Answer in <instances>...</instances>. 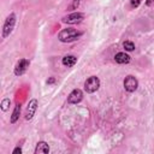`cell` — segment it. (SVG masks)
<instances>
[{
    "instance_id": "cell-9",
    "label": "cell",
    "mask_w": 154,
    "mask_h": 154,
    "mask_svg": "<svg viewBox=\"0 0 154 154\" xmlns=\"http://www.w3.org/2000/svg\"><path fill=\"white\" fill-rule=\"evenodd\" d=\"M49 153V146L45 141H40L36 144L35 148V154H48Z\"/></svg>"
},
{
    "instance_id": "cell-3",
    "label": "cell",
    "mask_w": 154,
    "mask_h": 154,
    "mask_svg": "<svg viewBox=\"0 0 154 154\" xmlns=\"http://www.w3.org/2000/svg\"><path fill=\"white\" fill-rule=\"evenodd\" d=\"M100 88V79L96 76H90L89 78H87V81L84 82V90L88 94L95 93L97 89Z\"/></svg>"
},
{
    "instance_id": "cell-5",
    "label": "cell",
    "mask_w": 154,
    "mask_h": 154,
    "mask_svg": "<svg viewBox=\"0 0 154 154\" xmlns=\"http://www.w3.org/2000/svg\"><path fill=\"white\" fill-rule=\"evenodd\" d=\"M37 106H38V101L36 99H31L26 106V109H25V120H31L32 117L35 116V112L37 109Z\"/></svg>"
},
{
    "instance_id": "cell-13",
    "label": "cell",
    "mask_w": 154,
    "mask_h": 154,
    "mask_svg": "<svg viewBox=\"0 0 154 154\" xmlns=\"http://www.w3.org/2000/svg\"><path fill=\"white\" fill-rule=\"evenodd\" d=\"M123 47L125 48V51H128V52H132V51L135 49V43L131 42V41H124Z\"/></svg>"
},
{
    "instance_id": "cell-15",
    "label": "cell",
    "mask_w": 154,
    "mask_h": 154,
    "mask_svg": "<svg viewBox=\"0 0 154 154\" xmlns=\"http://www.w3.org/2000/svg\"><path fill=\"white\" fill-rule=\"evenodd\" d=\"M140 2H141L140 0H131V6L132 7H137L140 5Z\"/></svg>"
},
{
    "instance_id": "cell-10",
    "label": "cell",
    "mask_w": 154,
    "mask_h": 154,
    "mask_svg": "<svg viewBox=\"0 0 154 154\" xmlns=\"http://www.w3.org/2000/svg\"><path fill=\"white\" fill-rule=\"evenodd\" d=\"M114 60L118 64H128V63H130V55L124 52H119L114 55Z\"/></svg>"
},
{
    "instance_id": "cell-16",
    "label": "cell",
    "mask_w": 154,
    "mask_h": 154,
    "mask_svg": "<svg viewBox=\"0 0 154 154\" xmlns=\"http://www.w3.org/2000/svg\"><path fill=\"white\" fill-rule=\"evenodd\" d=\"M12 153H13V154H18V153L20 154V153H22V148H20V147H17V148H14V149H13V152H12Z\"/></svg>"
},
{
    "instance_id": "cell-11",
    "label": "cell",
    "mask_w": 154,
    "mask_h": 154,
    "mask_svg": "<svg viewBox=\"0 0 154 154\" xmlns=\"http://www.w3.org/2000/svg\"><path fill=\"white\" fill-rule=\"evenodd\" d=\"M61 63H63L64 66L71 67V66H73V65L77 63V57H75V55H65V57L61 59Z\"/></svg>"
},
{
    "instance_id": "cell-4",
    "label": "cell",
    "mask_w": 154,
    "mask_h": 154,
    "mask_svg": "<svg viewBox=\"0 0 154 154\" xmlns=\"http://www.w3.org/2000/svg\"><path fill=\"white\" fill-rule=\"evenodd\" d=\"M83 19H84V13H82V12H73V13H70V14L63 17L61 22L66 23V24H77V23H81Z\"/></svg>"
},
{
    "instance_id": "cell-17",
    "label": "cell",
    "mask_w": 154,
    "mask_h": 154,
    "mask_svg": "<svg viewBox=\"0 0 154 154\" xmlns=\"http://www.w3.org/2000/svg\"><path fill=\"white\" fill-rule=\"evenodd\" d=\"M146 4H147V6H150V5L153 4V0H147V1H146Z\"/></svg>"
},
{
    "instance_id": "cell-18",
    "label": "cell",
    "mask_w": 154,
    "mask_h": 154,
    "mask_svg": "<svg viewBox=\"0 0 154 154\" xmlns=\"http://www.w3.org/2000/svg\"><path fill=\"white\" fill-rule=\"evenodd\" d=\"M53 82H54V78H51V79H48V81H47V83H48V84H51V83H53Z\"/></svg>"
},
{
    "instance_id": "cell-14",
    "label": "cell",
    "mask_w": 154,
    "mask_h": 154,
    "mask_svg": "<svg viewBox=\"0 0 154 154\" xmlns=\"http://www.w3.org/2000/svg\"><path fill=\"white\" fill-rule=\"evenodd\" d=\"M10 105H11V100H10V99H4V100L1 101L0 107H1V109H2V111H7Z\"/></svg>"
},
{
    "instance_id": "cell-7",
    "label": "cell",
    "mask_w": 154,
    "mask_h": 154,
    "mask_svg": "<svg viewBox=\"0 0 154 154\" xmlns=\"http://www.w3.org/2000/svg\"><path fill=\"white\" fill-rule=\"evenodd\" d=\"M30 65V61L28 59H20L17 64H16V67H14V75L16 76H22L26 72L28 67Z\"/></svg>"
},
{
    "instance_id": "cell-6",
    "label": "cell",
    "mask_w": 154,
    "mask_h": 154,
    "mask_svg": "<svg viewBox=\"0 0 154 154\" xmlns=\"http://www.w3.org/2000/svg\"><path fill=\"white\" fill-rule=\"evenodd\" d=\"M137 87H138V82H137V79L134 76L129 75V76L125 77V79H124V88H125L126 91L134 93L137 89Z\"/></svg>"
},
{
    "instance_id": "cell-19",
    "label": "cell",
    "mask_w": 154,
    "mask_h": 154,
    "mask_svg": "<svg viewBox=\"0 0 154 154\" xmlns=\"http://www.w3.org/2000/svg\"><path fill=\"white\" fill-rule=\"evenodd\" d=\"M73 1H79V0H73Z\"/></svg>"
},
{
    "instance_id": "cell-8",
    "label": "cell",
    "mask_w": 154,
    "mask_h": 154,
    "mask_svg": "<svg viewBox=\"0 0 154 154\" xmlns=\"http://www.w3.org/2000/svg\"><path fill=\"white\" fill-rule=\"evenodd\" d=\"M82 99H83V91L77 88V89H73V90L69 94V96H67V102L76 105V103H79V102L82 101Z\"/></svg>"
},
{
    "instance_id": "cell-12",
    "label": "cell",
    "mask_w": 154,
    "mask_h": 154,
    "mask_svg": "<svg viewBox=\"0 0 154 154\" xmlns=\"http://www.w3.org/2000/svg\"><path fill=\"white\" fill-rule=\"evenodd\" d=\"M20 111H22V106H20V103H17L16 106H14V109H13V112H12V116H11V123L12 124H14L18 119H19V116H20Z\"/></svg>"
},
{
    "instance_id": "cell-1",
    "label": "cell",
    "mask_w": 154,
    "mask_h": 154,
    "mask_svg": "<svg viewBox=\"0 0 154 154\" xmlns=\"http://www.w3.org/2000/svg\"><path fill=\"white\" fill-rule=\"evenodd\" d=\"M82 35H83V32L78 31L75 28H65L58 34V38H59V41H61L64 43H69V42H73V41L78 40Z\"/></svg>"
},
{
    "instance_id": "cell-2",
    "label": "cell",
    "mask_w": 154,
    "mask_h": 154,
    "mask_svg": "<svg viewBox=\"0 0 154 154\" xmlns=\"http://www.w3.org/2000/svg\"><path fill=\"white\" fill-rule=\"evenodd\" d=\"M16 20H17V17H16L14 12H11L6 17V19H5L4 24H2V37L4 38L8 37L12 34V31L14 29V25H16Z\"/></svg>"
}]
</instances>
